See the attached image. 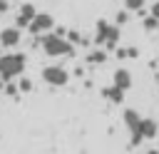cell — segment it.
Returning a JSON list of instances; mask_svg holds the SVG:
<instances>
[{
    "label": "cell",
    "instance_id": "6",
    "mask_svg": "<svg viewBox=\"0 0 159 154\" xmlns=\"http://www.w3.org/2000/svg\"><path fill=\"white\" fill-rule=\"evenodd\" d=\"M37 15V10H35V5L32 2H22L20 5V10H17V17H15V25L22 30V27H30V22H32V17Z\"/></svg>",
    "mask_w": 159,
    "mask_h": 154
},
{
    "label": "cell",
    "instance_id": "1",
    "mask_svg": "<svg viewBox=\"0 0 159 154\" xmlns=\"http://www.w3.org/2000/svg\"><path fill=\"white\" fill-rule=\"evenodd\" d=\"M40 45H42V52L47 57H67V55H75V45L70 40H65L62 35L57 32H47L40 37Z\"/></svg>",
    "mask_w": 159,
    "mask_h": 154
},
{
    "label": "cell",
    "instance_id": "17",
    "mask_svg": "<svg viewBox=\"0 0 159 154\" xmlns=\"http://www.w3.org/2000/svg\"><path fill=\"white\" fill-rule=\"evenodd\" d=\"M17 87H20V92H30V89H32V82H30L27 77H20V84H17Z\"/></svg>",
    "mask_w": 159,
    "mask_h": 154
},
{
    "label": "cell",
    "instance_id": "18",
    "mask_svg": "<svg viewBox=\"0 0 159 154\" xmlns=\"http://www.w3.org/2000/svg\"><path fill=\"white\" fill-rule=\"evenodd\" d=\"M17 89H20L17 84H12V82H5V89H2V92H5V94H10V97H15V94H17Z\"/></svg>",
    "mask_w": 159,
    "mask_h": 154
},
{
    "label": "cell",
    "instance_id": "15",
    "mask_svg": "<svg viewBox=\"0 0 159 154\" xmlns=\"http://www.w3.org/2000/svg\"><path fill=\"white\" fill-rule=\"evenodd\" d=\"M142 25H144V30H157V25H159V20H157V17H154V15L149 12V15L144 17V22H142Z\"/></svg>",
    "mask_w": 159,
    "mask_h": 154
},
{
    "label": "cell",
    "instance_id": "20",
    "mask_svg": "<svg viewBox=\"0 0 159 154\" xmlns=\"http://www.w3.org/2000/svg\"><path fill=\"white\" fill-rule=\"evenodd\" d=\"M149 12H152V15H154V17L159 20V0H157V2H152V7H149Z\"/></svg>",
    "mask_w": 159,
    "mask_h": 154
},
{
    "label": "cell",
    "instance_id": "19",
    "mask_svg": "<svg viewBox=\"0 0 159 154\" xmlns=\"http://www.w3.org/2000/svg\"><path fill=\"white\" fill-rule=\"evenodd\" d=\"M70 42H72V45H77V42H82V35H80L77 30H70Z\"/></svg>",
    "mask_w": 159,
    "mask_h": 154
},
{
    "label": "cell",
    "instance_id": "8",
    "mask_svg": "<svg viewBox=\"0 0 159 154\" xmlns=\"http://www.w3.org/2000/svg\"><path fill=\"white\" fill-rule=\"evenodd\" d=\"M112 84H117V87H122V89H129V87H132V75H129V70H124V67L114 70Z\"/></svg>",
    "mask_w": 159,
    "mask_h": 154
},
{
    "label": "cell",
    "instance_id": "2",
    "mask_svg": "<svg viewBox=\"0 0 159 154\" xmlns=\"http://www.w3.org/2000/svg\"><path fill=\"white\" fill-rule=\"evenodd\" d=\"M25 70V55L22 52H12V55H0V77L5 82L20 77Z\"/></svg>",
    "mask_w": 159,
    "mask_h": 154
},
{
    "label": "cell",
    "instance_id": "10",
    "mask_svg": "<svg viewBox=\"0 0 159 154\" xmlns=\"http://www.w3.org/2000/svg\"><path fill=\"white\" fill-rule=\"evenodd\" d=\"M109 32H112V25H109L107 20H99V22H97V35H94V42H97V45H104V42L109 40Z\"/></svg>",
    "mask_w": 159,
    "mask_h": 154
},
{
    "label": "cell",
    "instance_id": "3",
    "mask_svg": "<svg viewBox=\"0 0 159 154\" xmlns=\"http://www.w3.org/2000/svg\"><path fill=\"white\" fill-rule=\"evenodd\" d=\"M42 79H45L47 84H52V87H65V84L70 82V75H67L65 67H60V65H50V67L42 70Z\"/></svg>",
    "mask_w": 159,
    "mask_h": 154
},
{
    "label": "cell",
    "instance_id": "22",
    "mask_svg": "<svg viewBox=\"0 0 159 154\" xmlns=\"http://www.w3.org/2000/svg\"><path fill=\"white\" fill-rule=\"evenodd\" d=\"M157 32H159V25H157Z\"/></svg>",
    "mask_w": 159,
    "mask_h": 154
},
{
    "label": "cell",
    "instance_id": "21",
    "mask_svg": "<svg viewBox=\"0 0 159 154\" xmlns=\"http://www.w3.org/2000/svg\"><path fill=\"white\" fill-rule=\"evenodd\" d=\"M147 154H159V149H149V152H147Z\"/></svg>",
    "mask_w": 159,
    "mask_h": 154
},
{
    "label": "cell",
    "instance_id": "11",
    "mask_svg": "<svg viewBox=\"0 0 159 154\" xmlns=\"http://www.w3.org/2000/svg\"><path fill=\"white\" fill-rule=\"evenodd\" d=\"M139 132H142V137H144V139H152V137H157V134H159V124H157L154 119H142Z\"/></svg>",
    "mask_w": 159,
    "mask_h": 154
},
{
    "label": "cell",
    "instance_id": "12",
    "mask_svg": "<svg viewBox=\"0 0 159 154\" xmlns=\"http://www.w3.org/2000/svg\"><path fill=\"white\" fill-rule=\"evenodd\" d=\"M104 60H107V52H104V50H94V52L87 55V62H89V65H102Z\"/></svg>",
    "mask_w": 159,
    "mask_h": 154
},
{
    "label": "cell",
    "instance_id": "5",
    "mask_svg": "<svg viewBox=\"0 0 159 154\" xmlns=\"http://www.w3.org/2000/svg\"><path fill=\"white\" fill-rule=\"evenodd\" d=\"M55 27V17L50 15V12H37L35 17H32V22H30V32L32 35H45L47 30H52Z\"/></svg>",
    "mask_w": 159,
    "mask_h": 154
},
{
    "label": "cell",
    "instance_id": "13",
    "mask_svg": "<svg viewBox=\"0 0 159 154\" xmlns=\"http://www.w3.org/2000/svg\"><path fill=\"white\" fill-rule=\"evenodd\" d=\"M144 5H147V0H124V7L129 12H144Z\"/></svg>",
    "mask_w": 159,
    "mask_h": 154
},
{
    "label": "cell",
    "instance_id": "9",
    "mask_svg": "<svg viewBox=\"0 0 159 154\" xmlns=\"http://www.w3.org/2000/svg\"><path fill=\"white\" fill-rule=\"evenodd\" d=\"M102 97H104V99H109V102H114V104H122V102H124V89H122V87H117V84H112V87L102 89Z\"/></svg>",
    "mask_w": 159,
    "mask_h": 154
},
{
    "label": "cell",
    "instance_id": "4",
    "mask_svg": "<svg viewBox=\"0 0 159 154\" xmlns=\"http://www.w3.org/2000/svg\"><path fill=\"white\" fill-rule=\"evenodd\" d=\"M124 124L129 127V132H132V147H137L144 137H142V132H139V127H142V117H139V112L137 109H124Z\"/></svg>",
    "mask_w": 159,
    "mask_h": 154
},
{
    "label": "cell",
    "instance_id": "7",
    "mask_svg": "<svg viewBox=\"0 0 159 154\" xmlns=\"http://www.w3.org/2000/svg\"><path fill=\"white\" fill-rule=\"evenodd\" d=\"M0 45L2 47H17L20 45V27H5L0 30Z\"/></svg>",
    "mask_w": 159,
    "mask_h": 154
},
{
    "label": "cell",
    "instance_id": "14",
    "mask_svg": "<svg viewBox=\"0 0 159 154\" xmlns=\"http://www.w3.org/2000/svg\"><path fill=\"white\" fill-rule=\"evenodd\" d=\"M139 50L137 47H117V57L119 60H127V57H137Z\"/></svg>",
    "mask_w": 159,
    "mask_h": 154
},
{
    "label": "cell",
    "instance_id": "23",
    "mask_svg": "<svg viewBox=\"0 0 159 154\" xmlns=\"http://www.w3.org/2000/svg\"><path fill=\"white\" fill-rule=\"evenodd\" d=\"M157 65H159V60H157Z\"/></svg>",
    "mask_w": 159,
    "mask_h": 154
},
{
    "label": "cell",
    "instance_id": "16",
    "mask_svg": "<svg viewBox=\"0 0 159 154\" xmlns=\"http://www.w3.org/2000/svg\"><path fill=\"white\" fill-rule=\"evenodd\" d=\"M127 20H129V10L124 7V10H119V12H117V17H114V22H117V25H124Z\"/></svg>",
    "mask_w": 159,
    "mask_h": 154
}]
</instances>
